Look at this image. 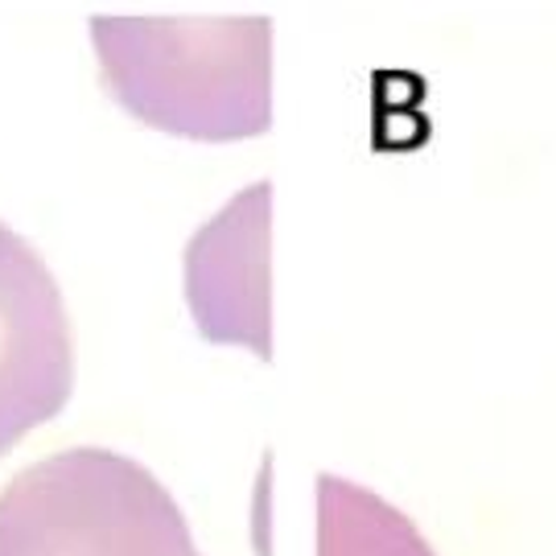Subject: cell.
<instances>
[{
  "mask_svg": "<svg viewBox=\"0 0 556 556\" xmlns=\"http://www.w3.org/2000/svg\"><path fill=\"white\" fill-rule=\"evenodd\" d=\"M318 556H438L420 528L351 478L318 475Z\"/></svg>",
  "mask_w": 556,
  "mask_h": 556,
  "instance_id": "277c9868",
  "label": "cell"
},
{
  "mask_svg": "<svg viewBox=\"0 0 556 556\" xmlns=\"http://www.w3.org/2000/svg\"><path fill=\"white\" fill-rule=\"evenodd\" d=\"M100 75L124 112L194 140L268 128V17H91Z\"/></svg>",
  "mask_w": 556,
  "mask_h": 556,
  "instance_id": "6da1fadb",
  "label": "cell"
},
{
  "mask_svg": "<svg viewBox=\"0 0 556 556\" xmlns=\"http://www.w3.org/2000/svg\"><path fill=\"white\" fill-rule=\"evenodd\" d=\"M75 392V326L59 277L0 223V457L54 420Z\"/></svg>",
  "mask_w": 556,
  "mask_h": 556,
  "instance_id": "3957f363",
  "label": "cell"
},
{
  "mask_svg": "<svg viewBox=\"0 0 556 556\" xmlns=\"http://www.w3.org/2000/svg\"><path fill=\"white\" fill-rule=\"evenodd\" d=\"M0 556H202L178 498L103 445L46 454L0 491Z\"/></svg>",
  "mask_w": 556,
  "mask_h": 556,
  "instance_id": "7a4b0ae2",
  "label": "cell"
}]
</instances>
